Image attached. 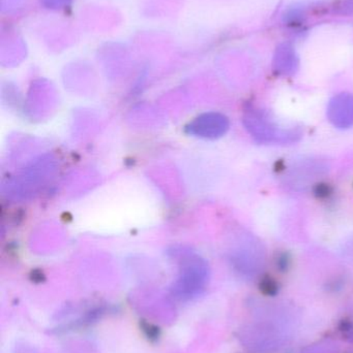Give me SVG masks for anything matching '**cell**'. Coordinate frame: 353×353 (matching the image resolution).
<instances>
[{
	"mask_svg": "<svg viewBox=\"0 0 353 353\" xmlns=\"http://www.w3.org/2000/svg\"><path fill=\"white\" fill-rule=\"evenodd\" d=\"M244 122L251 136L263 144H289L302 137L300 128H282L267 111L261 109L249 110Z\"/></svg>",
	"mask_w": 353,
	"mask_h": 353,
	"instance_id": "obj_1",
	"label": "cell"
},
{
	"mask_svg": "<svg viewBox=\"0 0 353 353\" xmlns=\"http://www.w3.org/2000/svg\"><path fill=\"white\" fill-rule=\"evenodd\" d=\"M327 118L335 128L346 130L353 126V95L341 93L331 99L327 105Z\"/></svg>",
	"mask_w": 353,
	"mask_h": 353,
	"instance_id": "obj_2",
	"label": "cell"
},
{
	"mask_svg": "<svg viewBox=\"0 0 353 353\" xmlns=\"http://www.w3.org/2000/svg\"><path fill=\"white\" fill-rule=\"evenodd\" d=\"M229 122L225 116L221 114H205L197 118L196 121L190 125L189 130L193 134H199L203 138H219L227 132Z\"/></svg>",
	"mask_w": 353,
	"mask_h": 353,
	"instance_id": "obj_3",
	"label": "cell"
},
{
	"mask_svg": "<svg viewBox=\"0 0 353 353\" xmlns=\"http://www.w3.org/2000/svg\"><path fill=\"white\" fill-rule=\"evenodd\" d=\"M275 68L281 74H292L296 68V58L294 50L284 45L278 49L275 58Z\"/></svg>",
	"mask_w": 353,
	"mask_h": 353,
	"instance_id": "obj_4",
	"label": "cell"
}]
</instances>
